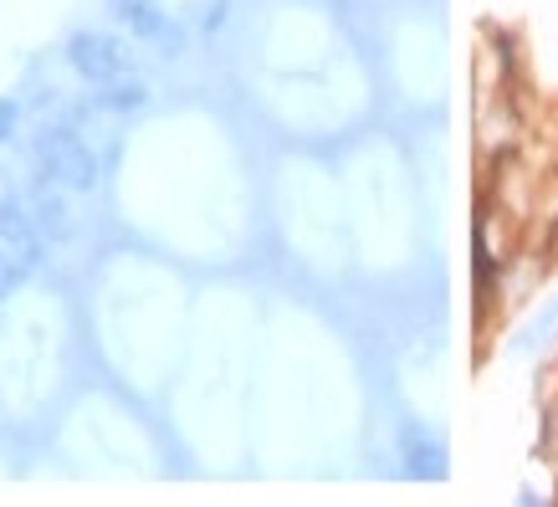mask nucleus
<instances>
[{"instance_id":"nucleus-1","label":"nucleus","mask_w":558,"mask_h":507,"mask_svg":"<svg viewBox=\"0 0 558 507\" xmlns=\"http://www.w3.org/2000/svg\"><path fill=\"white\" fill-rule=\"evenodd\" d=\"M32 165H36V180H51V185L72 190V195H83V190L98 185V159L87 149L77 129L68 123H41L32 138Z\"/></svg>"},{"instance_id":"nucleus-2","label":"nucleus","mask_w":558,"mask_h":507,"mask_svg":"<svg viewBox=\"0 0 558 507\" xmlns=\"http://www.w3.org/2000/svg\"><path fill=\"white\" fill-rule=\"evenodd\" d=\"M68 62L83 83H98V87L129 77V47L108 32H77L68 41Z\"/></svg>"},{"instance_id":"nucleus-7","label":"nucleus","mask_w":558,"mask_h":507,"mask_svg":"<svg viewBox=\"0 0 558 507\" xmlns=\"http://www.w3.org/2000/svg\"><path fill=\"white\" fill-rule=\"evenodd\" d=\"M554 328H558V298L548 303V313H543V318H533L523 334L512 338V349H518V354H533V349H543V343H548V334H554Z\"/></svg>"},{"instance_id":"nucleus-6","label":"nucleus","mask_w":558,"mask_h":507,"mask_svg":"<svg viewBox=\"0 0 558 507\" xmlns=\"http://www.w3.org/2000/svg\"><path fill=\"white\" fill-rule=\"evenodd\" d=\"M400 451H405V472L410 476H425V482H440V476H446V451H440L436 436L405 431V436H400Z\"/></svg>"},{"instance_id":"nucleus-11","label":"nucleus","mask_w":558,"mask_h":507,"mask_svg":"<svg viewBox=\"0 0 558 507\" xmlns=\"http://www.w3.org/2000/svg\"><path fill=\"white\" fill-rule=\"evenodd\" d=\"M220 21H226V5H210L205 11V32H220Z\"/></svg>"},{"instance_id":"nucleus-4","label":"nucleus","mask_w":558,"mask_h":507,"mask_svg":"<svg viewBox=\"0 0 558 507\" xmlns=\"http://www.w3.org/2000/svg\"><path fill=\"white\" fill-rule=\"evenodd\" d=\"M0 252L26 271L41 267V226L32 220V205L16 195H0Z\"/></svg>"},{"instance_id":"nucleus-5","label":"nucleus","mask_w":558,"mask_h":507,"mask_svg":"<svg viewBox=\"0 0 558 507\" xmlns=\"http://www.w3.org/2000/svg\"><path fill=\"white\" fill-rule=\"evenodd\" d=\"M32 220L41 226V237L47 241H72V231H77V220H72L68 201H62V185H51V180H36L32 190Z\"/></svg>"},{"instance_id":"nucleus-8","label":"nucleus","mask_w":558,"mask_h":507,"mask_svg":"<svg viewBox=\"0 0 558 507\" xmlns=\"http://www.w3.org/2000/svg\"><path fill=\"white\" fill-rule=\"evenodd\" d=\"M138 102H144V87L129 83V77L98 87V108H108V113H129V108H138Z\"/></svg>"},{"instance_id":"nucleus-3","label":"nucleus","mask_w":558,"mask_h":507,"mask_svg":"<svg viewBox=\"0 0 558 507\" xmlns=\"http://www.w3.org/2000/svg\"><path fill=\"white\" fill-rule=\"evenodd\" d=\"M108 11H113L119 26H129L138 41H154V47L170 51V57L185 47V32L165 16V5H159V0H108Z\"/></svg>"},{"instance_id":"nucleus-10","label":"nucleus","mask_w":558,"mask_h":507,"mask_svg":"<svg viewBox=\"0 0 558 507\" xmlns=\"http://www.w3.org/2000/svg\"><path fill=\"white\" fill-rule=\"evenodd\" d=\"M21 282H26V267H21V262H11V256L0 252V303H5V298H11V292H16Z\"/></svg>"},{"instance_id":"nucleus-9","label":"nucleus","mask_w":558,"mask_h":507,"mask_svg":"<svg viewBox=\"0 0 558 507\" xmlns=\"http://www.w3.org/2000/svg\"><path fill=\"white\" fill-rule=\"evenodd\" d=\"M21 113H26V108H21V98H0V149H5V144L16 138Z\"/></svg>"}]
</instances>
